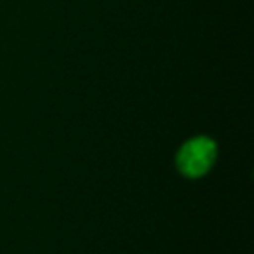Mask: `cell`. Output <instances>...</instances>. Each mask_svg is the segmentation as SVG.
<instances>
[{
    "instance_id": "1",
    "label": "cell",
    "mask_w": 254,
    "mask_h": 254,
    "mask_svg": "<svg viewBox=\"0 0 254 254\" xmlns=\"http://www.w3.org/2000/svg\"><path fill=\"white\" fill-rule=\"evenodd\" d=\"M218 157L214 139L207 136H195L181 145L176 153V167L185 178L197 180L211 171Z\"/></svg>"
}]
</instances>
